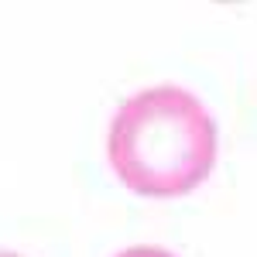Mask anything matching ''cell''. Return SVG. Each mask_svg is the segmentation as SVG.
I'll return each mask as SVG.
<instances>
[{
  "instance_id": "cell-2",
  "label": "cell",
  "mask_w": 257,
  "mask_h": 257,
  "mask_svg": "<svg viewBox=\"0 0 257 257\" xmlns=\"http://www.w3.org/2000/svg\"><path fill=\"white\" fill-rule=\"evenodd\" d=\"M117 257H175L172 250H165V247H151V243H141V247H127V250H120Z\"/></svg>"
},
{
  "instance_id": "cell-3",
  "label": "cell",
  "mask_w": 257,
  "mask_h": 257,
  "mask_svg": "<svg viewBox=\"0 0 257 257\" xmlns=\"http://www.w3.org/2000/svg\"><path fill=\"white\" fill-rule=\"evenodd\" d=\"M0 257H21V254H14V250H0Z\"/></svg>"
},
{
  "instance_id": "cell-4",
  "label": "cell",
  "mask_w": 257,
  "mask_h": 257,
  "mask_svg": "<svg viewBox=\"0 0 257 257\" xmlns=\"http://www.w3.org/2000/svg\"><path fill=\"white\" fill-rule=\"evenodd\" d=\"M213 4H237V0H213Z\"/></svg>"
},
{
  "instance_id": "cell-1",
  "label": "cell",
  "mask_w": 257,
  "mask_h": 257,
  "mask_svg": "<svg viewBox=\"0 0 257 257\" xmlns=\"http://www.w3.org/2000/svg\"><path fill=\"white\" fill-rule=\"evenodd\" d=\"M216 120L182 86H151L117 106L106 131L113 175L144 199L196 192L216 165Z\"/></svg>"
}]
</instances>
